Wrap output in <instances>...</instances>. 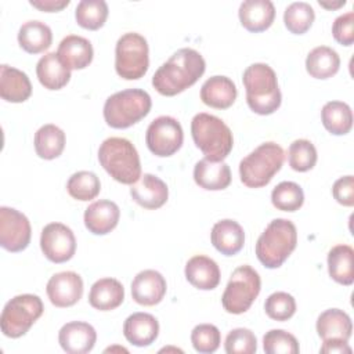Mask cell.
I'll list each match as a JSON object with an SVG mask.
<instances>
[{"instance_id": "6da1fadb", "label": "cell", "mask_w": 354, "mask_h": 354, "mask_svg": "<svg viewBox=\"0 0 354 354\" xmlns=\"http://www.w3.org/2000/svg\"><path fill=\"white\" fill-rule=\"evenodd\" d=\"M206 62L194 48L177 50L152 76L155 90L166 97H173L198 82L205 73Z\"/></svg>"}, {"instance_id": "7a4b0ae2", "label": "cell", "mask_w": 354, "mask_h": 354, "mask_svg": "<svg viewBox=\"0 0 354 354\" xmlns=\"http://www.w3.org/2000/svg\"><path fill=\"white\" fill-rule=\"evenodd\" d=\"M242 82L246 90L249 108L259 115H271L282 101L278 79L274 69L263 62H256L243 71Z\"/></svg>"}, {"instance_id": "3957f363", "label": "cell", "mask_w": 354, "mask_h": 354, "mask_svg": "<svg viewBox=\"0 0 354 354\" xmlns=\"http://www.w3.org/2000/svg\"><path fill=\"white\" fill-rule=\"evenodd\" d=\"M98 160L104 170L118 183L133 185L141 177L140 156L131 141L109 137L98 148Z\"/></svg>"}, {"instance_id": "277c9868", "label": "cell", "mask_w": 354, "mask_h": 354, "mask_svg": "<svg viewBox=\"0 0 354 354\" xmlns=\"http://www.w3.org/2000/svg\"><path fill=\"white\" fill-rule=\"evenodd\" d=\"M297 245L296 225L286 218L272 220L256 242V256L267 268H278Z\"/></svg>"}, {"instance_id": "5b68a950", "label": "cell", "mask_w": 354, "mask_h": 354, "mask_svg": "<svg viewBox=\"0 0 354 354\" xmlns=\"http://www.w3.org/2000/svg\"><path fill=\"white\" fill-rule=\"evenodd\" d=\"M191 134L195 145L212 162L224 160L234 145L230 127L220 118L206 112L196 113L192 118Z\"/></svg>"}, {"instance_id": "8992f818", "label": "cell", "mask_w": 354, "mask_h": 354, "mask_svg": "<svg viewBox=\"0 0 354 354\" xmlns=\"http://www.w3.org/2000/svg\"><path fill=\"white\" fill-rule=\"evenodd\" d=\"M285 153L281 145L274 141L263 142L239 163L241 181L249 188L266 187L281 170Z\"/></svg>"}, {"instance_id": "52a82bcc", "label": "cell", "mask_w": 354, "mask_h": 354, "mask_svg": "<svg viewBox=\"0 0 354 354\" xmlns=\"http://www.w3.org/2000/svg\"><path fill=\"white\" fill-rule=\"evenodd\" d=\"M152 106L151 97L141 88H127L109 95L104 104V119L113 129H127L144 119Z\"/></svg>"}, {"instance_id": "ba28073f", "label": "cell", "mask_w": 354, "mask_h": 354, "mask_svg": "<svg viewBox=\"0 0 354 354\" xmlns=\"http://www.w3.org/2000/svg\"><path fill=\"white\" fill-rule=\"evenodd\" d=\"M44 306L37 295L24 293L12 297L0 315V328L4 336L18 339L41 317Z\"/></svg>"}, {"instance_id": "9c48e42d", "label": "cell", "mask_w": 354, "mask_h": 354, "mask_svg": "<svg viewBox=\"0 0 354 354\" xmlns=\"http://www.w3.org/2000/svg\"><path fill=\"white\" fill-rule=\"evenodd\" d=\"M261 289V279L259 272L248 266L236 267L224 289L221 296V304L230 314L246 313Z\"/></svg>"}, {"instance_id": "30bf717a", "label": "cell", "mask_w": 354, "mask_h": 354, "mask_svg": "<svg viewBox=\"0 0 354 354\" xmlns=\"http://www.w3.org/2000/svg\"><path fill=\"white\" fill-rule=\"evenodd\" d=\"M149 66L147 39L136 32L122 35L115 47L116 73L126 80L141 79Z\"/></svg>"}, {"instance_id": "8fae6325", "label": "cell", "mask_w": 354, "mask_h": 354, "mask_svg": "<svg viewBox=\"0 0 354 354\" xmlns=\"http://www.w3.org/2000/svg\"><path fill=\"white\" fill-rule=\"evenodd\" d=\"M184 141V131L180 122L171 116H159L153 119L145 133L148 149L160 158L176 153Z\"/></svg>"}, {"instance_id": "7c38bea8", "label": "cell", "mask_w": 354, "mask_h": 354, "mask_svg": "<svg viewBox=\"0 0 354 354\" xmlns=\"http://www.w3.org/2000/svg\"><path fill=\"white\" fill-rule=\"evenodd\" d=\"M32 228L28 217L17 209L0 207V245L3 249L17 253L28 248Z\"/></svg>"}, {"instance_id": "4fadbf2b", "label": "cell", "mask_w": 354, "mask_h": 354, "mask_svg": "<svg viewBox=\"0 0 354 354\" xmlns=\"http://www.w3.org/2000/svg\"><path fill=\"white\" fill-rule=\"evenodd\" d=\"M40 249L47 260L55 264L71 260L76 252L72 230L62 223H50L41 230Z\"/></svg>"}, {"instance_id": "5bb4252c", "label": "cell", "mask_w": 354, "mask_h": 354, "mask_svg": "<svg viewBox=\"0 0 354 354\" xmlns=\"http://www.w3.org/2000/svg\"><path fill=\"white\" fill-rule=\"evenodd\" d=\"M46 292L51 304L55 307H71L82 299L83 279L73 271L57 272L48 279Z\"/></svg>"}, {"instance_id": "9a60e30c", "label": "cell", "mask_w": 354, "mask_h": 354, "mask_svg": "<svg viewBox=\"0 0 354 354\" xmlns=\"http://www.w3.org/2000/svg\"><path fill=\"white\" fill-rule=\"evenodd\" d=\"M58 342L68 354H86L93 350L97 342V332L88 322L72 321L59 329Z\"/></svg>"}, {"instance_id": "2e32d148", "label": "cell", "mask_w": 354, "mask_h": 354, "mask_svg": "<svg viewBox=\"0 0 354 354\" xmlns=\"http://www.w3.org/2000/svg\"><path fill=\"white\" fill-rule=\"evenodd\" d=\"M166 279L155 270L140 271L131 282V297L141 306H155L166 295Z\"/></svg>"}, {"instance_id": "e0dca14e", "label": "cell", "mask_w": 354, "mask_h": 354, "mask_svg": "<svg viewBox=\"0 0 354 354\" xmlns=\"http://www.w3.org/2000/svg\"><path fill=\"white\" fill-rule=\"evenodd\" d=\"M130 195L141 207L155 210L167 202L169 188L158 176L145 173L130 187Z\"/></svg>"}, {"instance_id": "ac0fdd59", "label": "cell", "mask_w": 354, "mask_h": 354, "mask_svg": "<svg viewBox=\"0 0 354 354\" xmlns=\"http://www.w3.org/2000/svg\"><path fill=\"white\" fill-rule=\"evenodd\" d=\"M120 209L109 199H100L88 205L84 210V225L94 235L111 232L119 223Z\"/></svg>"}, {"instance_id": "d6986e66", "label": "cell", "mask_w": 354, "mask_h": 354, "mask_svg": "<svg viewBox=\"0 0 354 354\" xmlns=\"http://www.w3.org/2000/svg\"><path fill=\"white\" fill-rule=\"evenodd\" d=\"M123 335L129 343L137 347L152 344L159 335L158 319L148 313H134L123 324Z\"/></svg>"}, {"instance_id": "ffe728a7", "label": "cell", "mask_w": 354, "mask_h": 354, "mask_svg": "<svg viewBox=\"0 0 354 354\" xmlns=\"http://www.w3.org/2000/svg\"><path fill=\"white\" fill-rule=\"evenodd\" d=\"M185 278L196 289L212 290L220 283V268L217 263L203 254L191 257L185 264Z\"/></svg>"}, {"instance_id": "44dd1931", "label": "cell", "mask_w": 354, "mask_h": 354, "mask_svg": "<svg viewBox=\"0 0 354 354\" xmlns=\"http://www.w3.org/2000/svg\"><path fill=\"white\" fill-rule=\"evenodd\" d=\"M239 21L242 26L253 33L268 29L275 18V7L270 0H246L239 6Z\"/></svg>"}, {"instance_id": "7402d4cb", "label": "cell", "mask_w": 354, "mask_h": 354, "mask_svg": "<svg viewBox=\"0 0 354 354\" xmlns=\"http://www.w3.org/2000/svg\"><path fill=\"white\" fill-rule=\"evenodd\" d=\"M57 55L69 71L84 69L93 61L94 50L86 37L69 35L61 40Z\"/></svg>"}, {"instance_id": "603a6c76", "label": "cell", "mask_w": 354, "mask_h": 354, "mask_svg": "<svg viewBox=\"0 0 354 354\" xmlns=\"http://www.w3.org/2000/svg\"><path fill=\"white\" fill-rule=\"evenodd\" d=\"M210 239L216 250L224 256H234L245 245V232L239 223L231 218L217 221L210 232Z\"/></svg>"}, {"instance_id": "cb8c5ba5", "label": "cell", "mask_w": 354, "mask_h": 354, "mask_svg": "<svg viewBox=\"0 0 354 354\" xmlns=\"http://www.w3.org/2000/svg\"><path fill=\"white\" fill-rule=\"evenodd\" d=\"M236 86L227 76H212L201 87V100L216 109H227L236 100Z\"/></svg>"}, {"instance_id": "d4e9b609", "label": "cell", "mask_w": 354, "mask_h": 354, "mask_svg": "<svg viewBox=\"0 0 354 354\" xmlns=\"http://www.w3.org/2000/svg\"><path fill=\"white\" fill-rule=\"evenodd\" d=\"M194 180L203 189L221 191L231 184V170L223 160L212 162L203 158L195 163Z\"/></svg>"}, {"instance_id": "484cf974", "label": "cell", "mask_w": 354, "mask_h": 354, "mask_svg": "<svg viewBox=\"0 0 354 354\" xmlns=\"http://www.w3.org/2000/svg\"><path fill=\"white\" fill-rule=\"evenodd\" d=\"M32 94L28 75L17 68L3 64L0 66V95L7 102H24Z\"/></svg>"}, {"instance_id": "4316f807", "label": "cell", "mask_w": 354, "mask_h": 354, "mask_svg": "<svg viewBox=\"0 0 354 354\" xmlns=\"http://www.w3.org/2000/svg\"><path fill=\"white\" fill-rule=\"evenodd\" d=\"M317 333L322 340L348 342L353 332L351 318L339 308H329L319 314L317 319Z\"/></svg>"}, {"instance_id": "83f0119b", "label": "cell", "mask_w": 354, "mask_h": 354, "mask_svg": "<svg viewBox=\"0 0 354 354\" xmlns=\"http://www.w3.org/2000/svg\"><path fill=\"white\" fill-rule=\"evenodd\" d=\"M124 300V288L115 278H101L91 285L88 303L100 311H111L119 307Z\"/></svg>"}, {"instance_id": "f1b7e54d", "label": "cell", "mask_w": 354, "mask_h": 354, "mask_svg": "<svg viewBox=\"0 0 354 354\" xmlns=\"http://www.w3.org/2000/svg\"><path fill=\"white\" fill-rule=\"evenodd\" d=\"M36 75L47 90H59L71 80V71L59 61L57 53H47L37 61Z\"/></svg>"}, {"instance_id": "f546056e", "label": "cell", "mask_w": 354, "mask_h": 354, "mask_svg": "<svg viewBox=\"0 0 354 354\" xmlns=\"http://www.w3.org/2000/svg\"><path fill=\"white\" fill-rule=\"evenodd\" d=\"M329 277L344 286L354 282V250L350 245H336L328 253Z\"/></svg>"}, {"instance_id": "4dcf8cb0", "label": "cell", "mask_w": 354, "mask_h": 354, "mask_svg": "<svg viewBox=\"0 0 354 354\" xmlns=\"http://www.w3.org/2000/svg\"><path fill=\"white\" fill-rule=\"evenodd\" d=\"M18 43L29 54L46 51L53 43V32L41 21H28L18 30Z\"/></svg>"}, {"instance_id": "1f68e13d", "label": "cell", "mask_w": 354, "mask_h": 354, "mask_svg": "<svg viewBox=\"0 0 354 354\" xmlns=\"http://www.w3.org/2000/svg\"><path fill=\"white\" fill-rule=\"evenodd\" d=\"M339 68V54L328 46H318L313 48L306 58V71L315 79H329L337 73Z\"/></svg>"}, {"instance_id": "d6a6232c", "label": "cell", "mask_w": 354, "mask_h": 354, "mask_svg": "<svg viewBox=\"0 0 354 354\" xmlns=\"http://www.w3.org/2000/svg\"><path fill=\"white\" fill-rule=\"evenodd\" d=\"M321 120L330 134L344 136L353 127V112L343 101H329L322 106Z\"/></svg>"}, {"instance_id": "836d02e7", "label": "cell", "mask_w": 354, "mask_h": 354, "mask_svg": "<svg viewBox=\"0 0 354 354\" xmlns=\"http://www.w3.org/2000/svg\"><path fill=\"white\" fill-rule=\"evenodd\" d=\"M65 148V133L55 124H44L35 133V151L39 158L51 160Z\"/></svg>"}, {"instance_id": "e575fe53", "label": "cell", "mask_w": 354, "mask_h": 354, "mask_svg": "<svg viewBox=\"0 0 354 354\" xmlns=\"http://www.w3.org/2000/svg\"><path fill=\"white\" fill-rule=\"evenodd\" d=\"M108 12V4L104 0H82L76 6L75 18L79 26L97 30L104 26Z\"/></svg>"}, {"instance_id": "d590c367", "label": "cell", "mask_w": 354, "mask_h": 354, "mask_svg": "<svg viewBox=\"0 0 354 354\" xmlns=\"http://www.w3.org/2000/svg\"><path fill=\"white\" fill-rule=\"evenodd\" d=\"M68 194L76 201H91L101 191V183L95 173L80 170L73 173L66 183Z\"/></svg>"}, {"instance_id": "8d00e7d4", "label": "cell", "mask_w": 354, "mask_h": 354, "mask_svg": "<svg viewBox=\"0 0 354 354\" xmlns=\"http://www.w3.org/2000/svg\"><path fill=\"white\" fill-rule=\"evenodd\" d=\"M315 19L314 8L306 1H295L285 8L283 24L290 33H306Z\"/></svg>"}, {"instance_id": "74e56055", "label": "cell", "mask_w": 354, "mask_h": 354, "mask_svg": "<svg viewBox=\"0 0 354 354\" xmlns=\"http://www.w3.org/2000/svg\"><path fill=\"white\" fill-rule=\"evenodd\" d=\"M271 202L278 210L296 212L304 203V192L299 184L282 181L272 189Z\"/></svg>"}, {"instance_id": "f35d334b", "label": "cell", "mask_w": 354, "mask_h": 354, "mask_svg": "<svg viewBox=\"0 0 354 354\" xmlns=\"http://www.w3.org/2000/svg\"><path fill=\"white\" fill-rule=\"evenodd\" d=\"M317 149L308 140H295L288 149V162L295 171H308L317 163Z\"/></svg>"}, {"instance_id": "ab89813d", "label": "cell", "mask_w": 354, "mask_h": 354, "mask_svg": "<svg viewBox=\"0 0 354 354\" xmlns=\"http://www.w3.org/2000/svg\"><path fill=\"white\" fill-rule=\"evenodd\" d=\"M263 348L267 354H297L300 351L297 339L283 329L268 330L263 337Z\"/></svg>"}, {"instance_id": "60d3db41", "label": "cell", "mask_w": 354, "mask_h": 354, "mask_svg": "<svg viewBox=\"0 0 354 354\" xmlns=\"http://www.w3.org/2000/svg\"><path fill=\"white\" fill-rule=\"evenodd\" d=\"M264 310L271 319L288 321L296 313V301L286 292H274L266 299Z\"/></svg>"}, {"instance_id": "b9f144b4", "label": "cell", "mask_w": 354, "mask_h": 354, "mask_svg": "<svg viewBox=\"0 0 354 354\" xmlns=\"http://www.w3.org/2000/svg\"><path fill=\"white\" fill-rule=\"evenodd\" d=\"M191 343L198 353H214L221 343L220 330L212 324H199L191 332Z\"/></svg>"}, {"instance_id": "7bdbcfd3", "label": "cell", "mask_w": 354, "mask_h": 354, "mask_svg": "<svg viewBox=\"0 0 354 354\" xmlns=\"http://www.w3.org/2000/svg\"><path fill=\"white\" fill-rule=\"evenodd\" d=\"M227 354H253L257 350V339L248 328L232 329L224 342Z\"/></svg>"}, {"instance_id": "ee69618b", "label": "cell", "mask_w": 354, "mask_h": 354, "mask_svg": "<svg viewBox=\"0 0 354 354\" xmlns=\"http://www.w3.org/2000/svg\"><path fill=\"white\" fill-rule=\"evenodd\" d=\"M332 35L342 46H351L354 43V12L348 11L339 15L332 25Z\"/></svg>"}, {"instance_id": "f6af8a7d", "label": "cell", "mask_w": 354, "mask_h": 354, "mask_svg": "<svg viewBox=\"0 0 354 354\" xmlns=\"http://www.w3.org/2000/svg\"><path fill=\"white\" fill-rule=\"evenodd\" d=\"M332 195L340 205L351 207L354 205V177L344 176L336 180L332 187Z\"/></svg>"}, {"instance_id": "bcb514c9", "label": "cell", "mask_w": 354, "mask_h": 354, "mask_svg": "<svg viewBox=\"0 0 354 354\" xmlns=\"http://www.w3.org/2000/svg\"><path fill=\"white\" fill-rule=\"evenodd\" d=\"M30 6L40 11L46 12H57L61 11L62 8L69 6V0H30Z\"/></svg>"}, {"instance_id": "7dc6e473", "label": "cell", "mask_w": 354, "mask_h": 354, "mask_svg": "<svg viewBox=\"0 0 354 354\" xmlns=\"http://www.w3.org/2000/svg\"><path fill=\"white\" fill-rule=\"evenodd\" d=\"M319 353L324 354H350L351 353V347L348 346L347 342L344 340H324Z\"/></svg>"}, {"instance_id": "c3c4849f", "label": "cell", "mask_w": 354, "mask_h": 354, "mask_svg": "<svg viewBox=\"0 0 354 354\" xmlns=\"http://www.w3.org/2000/svg\"><path fill=\"white\" fill-rule=\"evenodd\" d=\"M319 3V6L321 7H325V8H328V10H336V8H339V7H342V6H344L346 4V0H339V1H336V3H328V1H318Z\"/></svg>"}]
</instances>
